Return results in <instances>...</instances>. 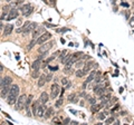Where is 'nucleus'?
I'll return each mask as SVG.
<instances>
[{"mask_svg":"<svg viewBox=\"0 0 134 125\" xmlns=\"http://www.w3.org/2000/svg\"><path fill=\"white\" fill-rule=\"evenodd\" d=\"M85 65V62H82V60H77V62H76V68H80L82 66H84Z\"/></svg>","mask_w":134,"mask_h":125,"instance_id":"27","label":"nucleus"},{"mask_svg":"<svg viewBox=\"0 0 134 125\" xmlns=\"http://www.w3.org/2000/svg\"><path fill=\"white\" fill-rule=\"evenodd\" d=\"M47 27H51V28H54V27H56V25H51V23H49V25H48V23H47Z\"/></svg>","mask_w":134,"mask_h":125,"instance_id":"39","label":"nucleus"},{"mask_svg":"<svg viewBox=\"0 0 134 125\" xmlns=\"http://www.w3.org/2000/svg\"><path fill=\"white\" fill-rule=\"evenodd\" d=\"M62 84H63V85H67V84H68V78H66V77L62 78Z\"/></svg>","mask_w":134,"mask_h":125,"instance_id":"32","label":"nucleus"},{"mask_svg":"<svg viewBox=\"0 0 134 125\" xmlns=\"http://www.w3.org/2000/svg\"><path fill=\"white\" fill-rule=\"evenodd\" d=\"M19 95H15V94H9L8 97L6 98L7 99V103H8L9 105H15L17 102V98H18Z\"/></svg>","mask_w":134,"mask_h":125,"instance_id":"8","label":"nucleus"},{"mask_svg":"<svg viewBox=\"0 0 134 125\" xmlns=\"http://www.w3.org/2000/svg\"><path fill=\"white\" fill-rule=\"evenodd\" d=\"M106 124H111V123H114V117H110V118H107L106 121H105Z\"/></svg>","mask_w":134,"mask_h":125,"instance_id":"31","label":"nucleus"},{"mask_svg":"<svg viewBox=\"0 0 134 125\" xmlns=\"http://www.w3.org/2000/svg\"><path fill=\"white\" fill-rule=\"evenodd\" d=\"M31 77L32 78H38L39 77V70H32Z\"/></svg>","mask_w":134,"mask_h":125,"instance_id":"26","label":"nucleus"},{"mask_svg":"<svg viewBox=\"0 0 134 125\" xmlns=\"http://www.w3.org/2000/svg\"><path fill=\"white\" fill-rule=\"evenodd\" d=\"M63 105V98H59L58 101L56 102V104H55V106L58 108V107H60V106Z\"/></svg>","mask_w":134,"mask_h":125,"instance_id":"28","label":"nucleus"},{"mask_svg":"<svg viewBox=\"0 0 134 125\" xmlns=\"http://www.w3.org/2000/svg\"><path fill=\"white\" fill-rule=\"evenodd\" d=\"M75 75L77 77H84L85 74H84V71H83V68H78V69L75 71Z\"/></svg>","mask_w":134,"mask_h":125,"instance_id":"24","label":"nucleus"},{"mask_svg":"<svg viewBox=\"0 0 134 125\" xmlns=\"http://www.w3.org/2000/svg\"><path fill=\"white\" fill-rule=\"evenodd\" d=\"M51 78H53V75H51V74L46 75V82H50Z\"/></svg>","mask_w":134,"mask_h":125,"instance_id":"34","label":"nucleus"},{"mask_svg":"<svg viewBox=\"0 0 134 125\" xmlns=\"http://www.w3.org/2000/svg\"><path fill=\"white\" fill-rule=\"evenodd\" d=\"M46 109H47V108H46V105H45V104H41V105H39V107H38V111H37V114H36V116H37V117H43Z\"/></svg>","mask_w":134,"mask_h":125,"instance_id":"13","label":"nucleus"},{"mask_svg":"<svg viewBox=\"0 0 134 125\" xmlns=\"http://www.w3.org/2000/svg\"><path fill=\"white\" fill-rule=\"evenodd\" d=\"M35 39H34V40H32V41H30V44H29V45H28V49H31L32 47L35 46Z\"/></svg>","mask_w":134,"mask_h":125,"instance_id":"33","label":"nucleus"},{"mask_svg":"<svg viewBox=\"0 0 134 125\" xmlns=\"http://www.w3.org/2000/svg\"><path fill=\"white\" fill-rule=\"evenodd\" d=\"M49 69H51V70H57V69H58V67H57V66H55V67L49 66Z\"/></svg>","mask_w":134,"mask_h":125,"instance_id":"38","label":"nucleus"},{"mask_svg":"<svg viewBox=\"0 0 134 125\" xmlns=\"http://www.w3.org/2000/svg\"><path fill=\"white\" fill-rule=\"evenodd\" d=\"M121 6H123V7H130V4H127V2H122V4H121Z\"/></svg>","mask_w":134,"mask_h":125,"instance_id":"37","label":"nucleus"},{"mask_svg":"<svg viewBox=\"0 0 134 125\" xmlns=\"http://www.w3.org/2000/svg\"><path fill=\"white\" fill-rule=\"evenodd\" d=\"M10 87H11V85L10 86H4L2 89L0 90V96H1V98H7L9 95V92H10Z\"/></svg>","mask_w":134,"mask_h":125,"instance_id":"11","label":"nucleus"},{"mask_svg":"<svg viewBox=\"0 0 134 125\" xmlns=\"http://www.w3.org/2000/svg\"><path fill=\"white\" fill-rule=\"evenodd\" d=\"M18 15H19V10L15 7H11V9L9 10V13H8V16H7V19L6 20H8L9 21V20L16 19L17 17H18Z\"/></svg>","mask_w":134,"mask_h":125,"instance_id":"6","label":"nucleus"},{"mask_svg":"<svg viewBox=\"0 0 134 125\" xmlns=\"http://www.w3.org/2000/svg\"><path fill=\"white\" fill-rule=\"evenodd\" d=\"M25 0H13L12 2H10L11 4V7H16V6H18V4H22Z\"/></svg>","mask_w":134,"mask_h":125,"instance_id":"25","label":"nucleus"},{"mask_svg":"<svg viewBox=\"0 0 134 125\" xmlns=\"http://www.w3.org/2000/svg\"><path fill=\"white\" fill-rule=\"evenodd\" d=\"M53 123H54V124H62L60 121H59V118L57 116H55L54 118H53Z\"/></svg>","mask_w":134,"mask_h":125,"instance_id":"29","label":"nucleus"},{"mask_svg":"<svg viewBox=\"0 0 134 125\" xmlns=\"http://www.w3.org/2000/svg\"><path fill=\"white\" fill-rule=\"evenodd\" d=\"M2 70H4V66H2V65H0V71H2Z\"/></svg>","mask_w":134,"mask_h":125,"instance_id":"41","label":"nucleus"},{"mask_svg":"<svg viewBox=\"0 0 134 125\" xmlns=\"http://www.w3.org/2000/svg\"><path fill=\"white\" fill-rule=\"evenodd\" d=\"M44 1H45V2H48V0H44Z\"/></svg>","mask_w":134,"mask_h":125,"instance_id":"46","label":"nucleus"},{"mask_svg":"<svg viewBox=\"0 0 134 125\" xmlns=\"http://www.w3.org/2000/svg\"><path fill=\"white\" fill-rule=\"evenodd\" d=\"M21 22H22V20H21V19H18V20H17V25H20Z\"/></svg>","mask_w":134,"mask_h":125,"instance_id":"40","label":"nucleus"},{"mask_svg":"<svg viewBox=\"0 0 134 125\" xmlns=\"http://www.w3.org/2000/svg\"><path fill=\"white\" fill-rule=\"evenodd\" d=\"M96 70H91V73H89V75H88V77H87V79H86V84H88V83H91L92 80H94V78H95V76H96Z\"/></svg>","mask_w":134,"mask_h":125,"instance_id":"17","label":"nucleus"},{"mask_svg":"<svg viewBox=\"0 0 134 125\" xmlns=\"http://www.w3.org/2000/svg\"><path fill=\"white\" fill-rule=\"evenodd\" d=\"M37 27H38V26H37V23H36V22H30V25H29V28H28V31H27V35L29 34V32L34 31Z\"/></svg>","mask_w":134,"mask_h":125,"instance_id":"23","label":"nucleus"},{"mask_svg":"<svg viewBox=\"0 0 134 125\" xmlns=\"http://www.w3.org/2000/svg\"><path fill=\"white\" fill-rule=\"evenodd\" d=\"M133 32H134V29H133Z\"/></svg>","mask_w":134,"mask_h":125,"instance_id":"47","label":"nucleus"},{"mask_svg":"<svg viewBox=\"0 0 134 125\" xmlns=\"http://www.w3.org/2000/svg\"><path fill=\"white\" fill-rule=\"evenodd\" d=\"M6 1H7V2H8V4H10V2H12V1H13V0H6Z\"/></svg>","mask_w":134,"mask_h":125,"instance_id":"42","label":"nucleus"},{"mask_svg":"<svg viewBox=\"0 0 134 125\" xmlns=\"http://www.w3.org/2000/svg\"><path fill=\"white\" fill-rule=\"evenodd\" d=\"M106 112H99L98 114H97V120H99V121H104L105 118H106Z\"/></svg>","mask_w":134,"mask_h":125,"instance_id":"22","label":"nucleus"},{"mask_svg":"<svg viewBox=\"0 0 134 125\" xmlns=\"http://www.w3.org/2000/svg\"><path fill=\"white\" fill-rule=\"evenodd\" d=\"M69 122H71V118H68V117H66V118L64 120L63 124H67V123H69Z\"/></svg>","mask_w":134,"mask_h":125,"instance_id":"36","label":"nucleus"},{"mask_svg":"<svg viewBox=\"0 0 134 125\" xmlns=\"http://www.w3.org/2000/svg\"><path fill=\"white\" fill-rule=\"evenodd\" d=\"M101 108H103L102 105H101V104H96V103H95V104H93V105H92L91 111H92V113H98Z\"/></svg>","mask_w":134,"mask_h":125,"instance_id":"18","label":"nucleus"},{"mask_svg":"<svg viewBox=\"0 0 134 125\" xmlns=\"http://www.w3.org/2000/svg\"><path fill=\"white\" fill-rule=\"evenodd\" d=\"M45 32V29H44V27H37L35 29V30L32 31V39H37L38 37H39L41 34H44Z\"/></svg>","mask_w":134,"mask_h":125,"instance_id":"7","label":"nucleus"},{"mask_svg":"<svg viewBox=\"0 0 134 125\" xmlns=\"http://www.w3.org/2000/svg\"><path fill=\"white\" fill-rule=\"evenodd\" d=\"M26 102H27V96L26 95H20L17 98L16 102V109L17 111H21L22 108H25V105H26Z\"/></svg>","mask_w":134,"mask_h":125,"instance_id":"1","label":"nucleus"},{"mask_svg":"<svg viewBox=\"0 0 134 125\" xmlns=\"http://www.w3.org/2000/svg\"><path fill=\"white\" fill-rule=\"evenodd\" d=\"M88 101H89V103H91L92 105H93V104H95V103H96V99H95V98H88Z\"/></svg>","mask_w":134,"mask_h":125,"instance_id":"35","label":"nucleus"},{"mask_svg":"<svg viewBox=\"0 0 134 125\" xmlns=\"http://www.w3.org/2000/svg\"><path fill=\"white\" fill-rule=\"evenodd\" d=\"M59 93H60V87H59V85L58 84H53L50 87V97L53 99H55L59 95Z\"/></svg>","mask_w":134,"mask_h":125,"instance_id":"5","label":"nucleus"},{"mask_svg":"<svg viewBox=\"0 0 134 125\" xmlns=\"http://www.w3.org/2000/svg\"><path fill=\"white\" fill-rule=\"evenodd\" d=\"M51 1V4H55V0H50Z\"/></svg>","mask_w":134,"mask_h":125,"instance_id":"44","label":"nucleus"},{"mask_svg":"<svg viewBox=\"0 0 134 125\" xmlns=\"http://www.w3.org/2000/svg\"><path fill=\"white\" fill-rule=\"evenodd\" d=\"M19 11L25 16V17H28L32 13V6L30 4H22L21 7L19 8Z\"/></svg>","mask_w":134,"mask_h":125,"instance_id":"2","label":"nucleus"},{"mask_svg":"<svg viewBox=\"0 0 134 125\" xmlns=\"http://www.w3.org/2000/svg\"><path fill=\"white\" fill-rule=\"evenodd\" d=\"M67 101L71 102V103H77L78 102V97L76 96V94H71L69 96H68V98H67Z\"/></svg>","mask_w":134,"mask_h":125,"instance_id":"19","label":"nucleus"},{"mask_svg":"<svg viewBox=\"0 0 134 125\" xmlns=\"http://www.w3.org/2000/svg\"><path fill=\"white\" fill-rule=\"evenodd\" d=\"M49 99V96H48V94L46 92H43V93L40 94V97H39V102L41 104H46Z\"/></svg>","mask_w":134,"mask_h":125,"instance_id":"14","label":"nucleus"},{"mask_svg":"<svg viewBox=\"0 0 134 125\" xmlns=\"http://www.w3.org/2000/svg\"><path fill=\"white\" fill-rule=\"evenodd\" d=\"M50 38H51V34H50V32H44V34H41L38 38L36 39V43L38 44V45H41V44L46 43L47 40H49Z\"/></svg>","mask_w":134,"mask_h":125,"instance_id":"4","label":"nucleus"},{"mask_svg":"<svg viewBox=\"0 0 134 125\" xmlns=\"http://www.w3.org/2000/svg\"><path fill=\"white\" fill-rule=\"evenodd\" d=\"M45 83H46V75H40L39 77H38L37 85L39 86V87H43V86L45 85Z\"/></svg>","mask_w":134,"mask_h":125,"instance_id":"16","label":"nucleus"},{"mask_svg":"<svg viewBox=\"0 0 134 125\" xmlns=\"http://www.w3.org/2000/svg\"><path fill=\"white\" fill-rule=\"evenodd\" d=\"M94 67V62H86L85 65L83 66V71H84V74L85 75H87L89 71L92 70V68Z\"/></svg>","mask_w":134,"mask_h":125,"instance_id":"10","label":"nucleus"},{"mask_svg":"<svg viewBox=\"0 0 134 125\" xmlns=\"http://www.w3.org/2000/svg\"><path fill=\"white\" fill-rule=\"evenodd\" d=\"M130 27L134 28V12H133V17H131L130 19Z\"/></svg>","mask_w":134,"mask_h":125,"instance_id":"30","label":"nucleus"},{"mask_svg":"<svg viewBox=\"0 0 134 125\" xmlns=\"http://www.w3.org/2000/svg\"><path fill=\"white\" fill-rule=\"evenodd\" d=\"M12 30H13V25H11V23L6 25V26H4V37L9 36L12 32Z\"/></svg>","mask_w":134,"mask_h":125,"instance_id":"12","label":"nucleus"},{"mask_svg":"<svg viewBox=\"0 0 134 125\" xmlns=\"http://www.w3.org/2000/svg\"><path fill=\"white\" fill-rule=\"evenodd\" d=\"M41 67V60L40 59H36L35 62L31 64V69L32 70H39Z\"/></svg>","mask_w":134,"mask_h":125,"instance_id":"15","label":"nucleus"},{"mask_svg":"<svg viewBox=\"0 0 134 125\" xmlns=\"http://www.w3.org/2000/svg\"><path fill=\"white\" fill-rule=\"evenodd\" d=\"M0 29H2V23L0 22Z\"/></svg>","mask_w":134,"mask_h":125,"instance_id":"43","label":"nucleus"},{"mask_svg":"<svg viewBox=\"0 0 134 125\" xmlns=\"http://www.w3.org/2000/svg\"><path fill=\"white\" fill-rule=\"evenodd\" d=\"M1 82H2V78L0 77V85H1Z\"/></svg>","mask_w":134,"mask_h":125,"instance_id":"45","label":"nucleus"},{"mask_svg":"<svg viewBox=\"0 0 134 125\" xmlns=\"http://www.w3.org/2000/svg\"><path fill=\"white\" fill-rule=\"evenodd\" d=\"M39 105H40V102L39 101H36L34 104L31 105V107H32V114L34 115H36L37 114V111H38V107H39Z\"/></svg>","mask_w":134,"mask_h":125,"instance_id":"20","label":"nucleus"},{"mask_svg":"<svg viewBox=\"0 0 134 125\" xmlns=\"http://www.w3.org/2000/svg\"><path fill=\"white\" fill-rule=\"evenodd\" d=\"M12 84V78L7 76V77L2 78V82H1V85H0V90L4 88V86H10Z\"/></svg>","mask_w":134,"mask_h":125,"instance_id":"9","label":"nucleus"},{"mask_svg":"<svg viewBox=\"0 0 134 125\" xmlns=\"http://www.w3.org/2000/svg\"><path fill=\"white\" fill-rule=\"evenodd\" d=\"M54 44H55V41H46V43H44L40 45L39 49H38V53L39 54H44V53H47V51H49L51 49V47L54 46Z\"/></svg>","mask_w":134,"mask_h":125,"instance_id":"3","label":"nucleus"},{"mask_svg":"<svg viewBox=\"0 0 134 125\" xmlns=\"http://www.w3.org/2000/svg\"><path fill=\"white\" fill-rule=\"evenodd\" d=\"M51 115H53V108H51V107H49V108H47L46 111H45V114H44V118L48 120L49 117H51Z\"/></svg>","mask_w":134,"mask_h":125,"instance_id":"21","label":"nucleus"}]
</instances>
